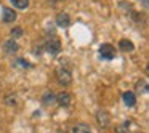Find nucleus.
Listing matches in <instances>:
<instances>
[{
    "label": "nucleus",
    "instance_id": "obj_8",
    "mask_svg": "<svg viewBox=\"0 0 149 133\" xmlns=\"http://www.w3.org/2000/svg\"><path fill=\"white\" fill-rule=\"evenodd\" d=\"M18 50H19V45L16 43V40H7V42L3 43V52L7 53V55H13V53H16Z\"/></svg>",
    "mask_w": 149,
    "mask_h": 133
},
{
    "label": "nucleus",
    "instance_id": "obj_18",
    "mask_svg": "<svg viewBox=\"0 0 149 133\" xmlns=\"http://www.w3.org/2000/svg\"><path fill=\"white\" fill-rule=\"evenodd\" d=\"M15 64H18V66H23V68H29V64H27V63L24 61V59H16V61H15Z\"/></svg>",
    "mask_w": 149,
    "mask_h": 133
},
{
    "label": "nucleus",
    "instance_id": "obj_14",
    "mask_svg": "<svg viewBox=\"0 0 149 133\" xmlns=\"http://www.w3.org/2000/svg\"><path fill=\"white\" fill-rule=\"evenodd\" d=\"M136 91H138V93H146V91H148V82L139 80L138 84H136Z\"/></svg>",
    "mask_w": 149,
    "mask_h": 133
},
{
    "label": "nucleus",
    "instance_id": "obj_4",
    "mask_svg": "<svg viewBox=\"0 0 149 133\" xmlns=\"http://www.w3.org/2000/svg\"><path fill=\"white\" fill-rule=\"evenodd\" d=\"M100 55L103 56V59H112L114 56H116V48H114L111 43H103V45L100 47Z\"/></svg>",
    "mask_w": 149,
    "mask_h": 133
},
{
    "label": "nucleus",
    "instance_id": "obj_6",
    "mask_svg": "<svg viewBox=\"0 0 149 133\" xmlns=\"http://www.w3.org/2000/svg\"><path fill=\"white\" fill-rule=\"evenodd\" d=\"M96 120H98V123H100V127H109V123H111V116H109V112H106V111H98L96 112Z\"/></svg>",
    "mask_w": 149,
    "mask_h": 133
},
{
    "label": "nucleus",
    "instance_id": "obj_3",
    "mask_svg": "<svg viewBox=\"0 0 149 133\" xmlns=\"http://www.w3.org/2000/svg\"><path fill=\"white\" fill-rule=\"evenodd\" d=\"M18 18L16 11L13 10V8H8V7H3L2 8V21H3L5 24H10V23H15Z\"/></svg>",
    "mask_w": 149,
    "mask_h": 133
},
{
    "label": "nucleus",
    "instance_id": "obj_20",
    "mask_svg": "<svg viewBox=\"0 0 149 133\" xmlns=\"http://www.w3.org/2000/svg\"><path fill=\"white\" fill-rule=\"evenodd\" d=\"M143 2H144V7L148 8V0H143Z\"/></svg>",
    "mask_w": 149,
    "mask_h": 133
},
{
    "label": "nucleus",
    "instance_id": "obj_17",
    "mask_svg": "<svg viewBox=\"0 0 149 133\" xmlns=\"http://www.w3.org/2000/svg\"><path fill=\"white\" fill-rule=\"evenodd\" d=\"M5 103H7L8 106H11V104H16V96H15V95H13V96H11V95H8L7 100H5Z\"/></svg>",
    "mask_w": 149,
    "mask_h": 133
},
{
    "label": "nucleus",
    "instance_id": "obj_15",
    "mask_svg": "<svg viewBox=\"0 0 149 133\" xmlns=\"http://www.w3.org/2000/svg\"><path fill=\"white\" fill-rule=\"evenodd\" d=\"M24 34V31H23V27H13L11 29V39H19L21 36Z\"/></svg>",
    "mask_w": 149,
    "mask_h": 133
},
{
    "label": "nucleus",
    "instance_id": "obj_7",
    "mask_svg": "<svg viewBox=\"0 0 149 133\" xmlns=\"http://www.w3.org/2000/svg\"><path fill=\"white\" fill-rule=\"evenodd\" d=\"M56 24H58V27H69L71 26V16H69L68 13H58L56 15Z\"/></svg>",
    "mask_w": 149,
    "mask_h": 133
},
{
    "label": "nucleus",
    "instance_id": "obj_2",
    "mask_svg": "<svg viewBox=\"0 0 149 133\" xmlns=\"http://www.w3.org/2000/svg\"><path fill=\"white\" fill-rule=\"evenodd\" d=\"M56 80H58L61 85H69L72 82L71 71L66 69V68H58L56 69Z\"/></svg>",
    "mask_w": 149,
    "mask_h": 133
},
{
    "label": "nucleus",
    "instance_id": "obj_1",
    "mask_svg": "<svg viewBox=\"0 0 149 133\" xmlns=\"http://www.w3.org/2000/svg\"><path fill=\"white\" fill-rule=\"evenodd\" d=\"M43 48L47 50L48 53H52V55H58L59 52H61V42H59L58 36L56 34H48L45 39V43H43Z\"/></svg>",
    "mask_w": 149,
    "mask_h": 133
},
{
    "label": "nucleus",
    "instance_id": "obj_13",
    "mask_svg": "<svg viewBox=\"0 0 149 133\" xmlns=\"http://www.w3.org/2000/svg\"><path fill=\"white\" fill-rule=\"evenodd\" d=\"M72 133H91V128L87 123H77L72 130Z\"/></svg>",
    "mask_w": 149,
    "mask_h": 133
},
{
    "label": "nucleus",
    "instance_id": "obj_16",
    "mask_svg": "<svg viewBox=\"0 0 149 133\" xmlns=\"http://www.w3.org/2000/svg\"><path fill=\"white\" fill-rule=\"evenodd\" d=\"M117 133H132V130H130L128 123H122L117 127Z\"/></svg>",
    "mask_w": 149,
    "mask_h": 133
},
{
    "label": "nucleus",
    "instance_id": "obj_9",
    "mask_svg": "<svg viewBox=\"0 0 149 133\" xmlns=\"http://www.w3.org/2000/svg\"><path fill=\"white\" fill-rule=\"evenodd\" d=\"M122 98H123V103H125L128 107L135 106V103H136V96H135V93H133V91H125V93L122 95Z\"/></svg>",
    "mask_w": 149,
    "mask_h": 133
},
{
    "label": "nucleus",
    "instance_id": "obj_10",
    "mask_svg": "<svg viewBox=\"0 0 149 133\" xmlns=\"http://www.w3.org/2000/svg\"><path fill=\"white\" fill-rule=\"evenodd\" d=\"M119 48L122 50V52H133V50H135V45H133L132 40L122 39V40L119 42Z\"/></svg>",
    "mask_w": 149,
    "mask_h": 133
},
{
    "label": "nucleus",
    "instance_id": "obj_5",
    "mask_svg": "<svg viewBox=\"0 0 149 133\" xmlns=\"http://www.w3.org/2000/svg\"><path fill=\"white\" fill-rule=\"evenodd\" d=\"M71 95L68 93V91H59L58 95H56V104H59L61 107H68L69 104H71Z\"/></svg>",
    "mask_w": 149,
    "mask_h": 133
},
{
    "label": "nucleus",
    "instance_id": "obj_12",
    "mask_svg": "<svg viewBox=\"0 0 149 133\" xmlns=\"http://www.w3.org/2000/svg\"><path fill=\"white\" fill-rule=\"evenodd\" d=\"M10 2L15 8H18V10H26V8L29 7V0H10Z\"/></svg>",
    "mask_w": 149,
    "mask_h": 133
},
{
    "label": "nucleus",
    "instance_id": "obj_19",
    "mask_svg": "<svg viewBox=\"0 0 149 133\" xmlns=\"http://www.w3.org/2000/svg\"><path fill=\"white\" fill-rule=\"evenodd\" d=\"M61 0H48V3H52V5H56V3H59Z\"/></svg>",
    "mask_w": 149,
    "mask_h": 133
},
{
    "label": "nucleus",
    "instance_id": "obj_11",
    "mask_svg": "<svg viewBox=\"0 0 149 133\" xmlns=\"http://www.w3.org/2000/svg\"><path fill=\"white\" fill-rule=\"evenodd\" d=\"M43 104H47V106L56 104V95H55V93H52V91L45 93V95H43Z\"/></svg>",
    "mask_w": 149,
    "mask_h": 133
}]
</instances>
